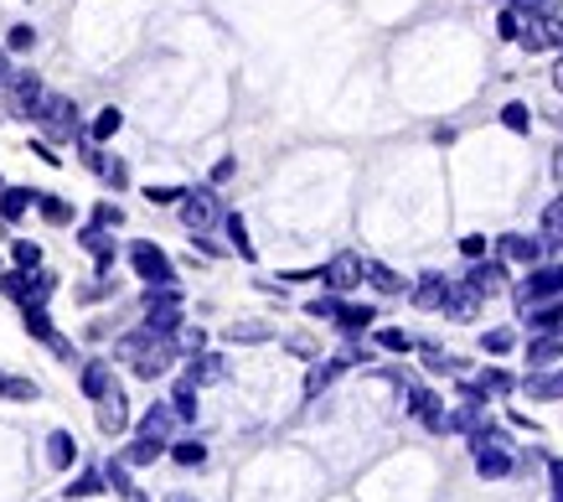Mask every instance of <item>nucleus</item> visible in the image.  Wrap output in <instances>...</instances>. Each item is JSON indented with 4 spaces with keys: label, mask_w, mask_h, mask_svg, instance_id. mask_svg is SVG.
<instances>
[{
    "label": "nucleus",
    "mask_w": 563,
    "mask_h": 502,
    "mask_svg": "<svg viewBox=\"0 0 563 502\" xmlns=\"http://www.w3.org/2000/svg\"><path fill=\"white\" fill-rule=\"evenodd\" d=\"M114 352L135 368L140 379H161V373L176 363L181 342H176V337H155V331L140 327V331H130V337H120V347H114Z\"/></svg>",
    "instance_id": "nucleus-1"
},
{
    "label": "nucleus",
    "mask_w": 563,
    "mask_h": 502,
    "mask_svg": "<svg viewBox=\"0 0 563 502\" xmlns=\"http://www.w3.org/2000/svg\"><path fill=\"white\" fill-rule=\"evenodd\" d=\"M52 285H57V280H52V270H5V275H0L5 301H16L21 312H26V306H47Z\"/></svg>",
    "instance_id": "nucleus-2"
},
{
    "label": "nucleus",
    "mask_w": 563,
    "mask_h": 502,
    "mask_svg": "<svg viewBox=\"0 0 563 502\" xmlns=\"http://www.w3.org/2000/svg\"><path fill=\"white\" fill-rule=\"evenodd\" d=\"M124 254H130V270H135L145 285H176V270H172V254L151 239H135L124 243Z\"/></svg>",
    "instance_id": "nucleus-3"
},
{
    "label": "nucleus",
    "mask_w": 563,
    "mask_h": 502,
    "mask_svg": "<svg viewBox=\"0 0 563 502\" xmlns=\"http://www.w3.org/2000/svg\"><path fill=\"white\" fill-rule=\"evenodd\" d=\"M42 99H47V84H42L36 73H11V84H5V109H11L16 120H36V114H42Z\"/></svg>",
    "instance_id": "nucleus-4"
},
{
    "label": "nucleus",
    "mask_w": 563,
    "mask_h": 502,
    "mask_svg": "<svg viewBox=\"0 0 563 502\" xmlns=\"http://www.w3.org/2000/svg\"><path fill=\"white\" fill-rule=\"evenodd\" d=\"M522 306H543V301H563V264H532V275L517 285Z\"/></svg>",
    "instance_id": "nucleus-5"
},
{
    "label": "nucleus",
    "mask_w": 563,
    "mask_h": 502,
    "mask_svg": "<svg viewBox=\"0 0 563 502\" xmlns=\"http://www.w3.org/2000/svg\"><path fill=\"white\" fill-rule=\"evenodd\" d=\"M36 124H42L52 140H68V135L78 140V135H84V130H78V105H73V99H63V94H47V99H42Z\"/></svg>",
    "instance_id": "nucleus-6"
},
{
    "label": "nucleus",
    "mask_w": 563,
    "mask_h": 502,
    "mask_svg": "<svg viewBox=\"0 0 563 502\" xmlns=\"http://www.w3.org/2000/svg\"><path fill=\"white\" fill-rule=\"evenodd\" d=\"M222 218V203L212 197V187H197L181 197V223L191 228V233H207V228Z\"/></svg>",
    "instance_id": "nucleus-7"
},
{
    "label": "nucleus",
    "mask_w": 563,
    "mask_h": 502,
    "mask_svg": "<svg viewBox=\"0 0 563 502\" xmlns=\"http://www.w3.org/2000/svg\"><path fill=\"white\" fill-rule=\"evenodd\" d=\"M78 151H84L88 172H93V176H103V182H109V187H130V166H124L120 156H109V151H99V140L78 135Z\"/></svg>",
    "instance_id": "nucleus-8"
},
{
    "label": "nucleus",
    "mask_w": 563,
    "mask_h": 502,
    "mask_svg": "<svg viewBox=\"0 0 563 502\" xmlns=\"http://www.w3.org/2000/svg\"><path fill=\"white\" fill-rule=\"evenodd\" d=\"M26 337H32V342H42V347H52V352H57L63 363H73V347L63 342L57 331H52V316H47V306H26Z\"/></svg>",
    "instance_id": "nucleus-9"
},
{
    "label": "nucleus",
    "mask_w": 563,
    "mask_h": 502,
    "mask_svg": "<svg viewBox=\"0 0 563 502\" xmlns=\"http://www.w3.org/2000/svg\"><path fill=\"white\" fill-rule=\"evenodd\" d=\"M367 275V264L357 260V254H336L331 264H321V280L331 285V295H342V291H352L357 280Z\"/></svg>",
    "instance_id": "nucleus-10"
},
{
    "label": "nucleus",
    "mask_w": 563,
    "mask_h": 502,
    "mask_svg": "<svg viewBox=\"0 0 563 502\" xmlns=\"http://www.w3.org/2000/svg\"><path fill=\"white\" fill-rule=\"evenodd\" d=\"M444 404H440V394H434V389H419V383H413L409 389V415L413 419H424L429 430H444V415H440Z\"/></svg>",
    "instance_id": "nucleus-11"
},
{
    "label": "nucleus",
    "mask_w": 563,
    "mask_h": 502,
    "mask_svg": "<svg viewBox=\"0 0 563 502\" xmlns=\"http://www.w3.org/2000/svg\"><path fill=\"white\" fill-rule=\"evenodd\" d=\"M444 301H450V280L444 275H424L413 285V306L419 312H444Z\"/></svg>",
    "instance_id": "nucleus-12"
},
{
    "label": "nucleus",
    "mask_w": 563,
    "mask_h": 502,
    "mask_svg": "<svg viewBox=\"0 0 563 502\" xmlns=\"http://www.w3.org/2000/svg\"><path fill=\"white\" fill-rule=\"evenodd\" d=\"M563 358V327L559 331H538L532 337V347H528V363L532 368H553Z\"/></svg>",
    "instance_id": "nucleus-13"
},
{
    "label": "nucleus",
    "mask_w": 563,
    "mask_h": 502,
    "mask_svg": "<svg viewBox=\"0 0 563 502\" xmlns=\"http://www.w3.org/2000/svg\"><path fill=\"white\" fill-rule=\"evenodd\" d=\"M543 249H548V243L528 239V233H507L496 254H501V260H517V264H538V260H543Z\"/></svg>",
    "instance_id": "nucleus-14"
},
{
    "label": "nucleus",
    "mask_w": 563,
    "mask_h": 502,
    "mask_svg": "<svg viewBox=\"0 0 563 502\" xmlns=\"http://www.w3.org/2000/svg\"><path fill=\"white\" fill-rule=\"evenodd\" d=\"M481 301H486V295H481L476 285L465 280V285H450V301H444V312L455 316V321H471V316L481 312Z\"/></svg>",
    "instance_id": "nucleus-15"
},
{
    "label": "nucleus",
    "mask_w": 563,
    "mask_h": 502,
    "mask_svg": "<svg viewBox=\"0 0 563 502\" xmlns=\"http://www.w3.org/2000/svg\"><path fill=\"white\" fill-rule=\"evenodd\" d=\"M176 410H172V399H161V404H151L145 410V419H140V435H155V440H172V425H176Z\"/></svg>",
    "instance_id": "nucleus-16"
},
{
    "label": "nucleus",
    "mask_w": 563,
    "mask_h": 502,
    "mask_svg": "<svg viewBox=\"0 0 563 502\" xmlns=\"http://www.w3.org/2000/svg\"><path fill=\"white\" fill-rule=\"evenodd\" d=\"M78 389H84L88 399H103L109 389H120V379L109 373L103 363H84V373H78Z\"/></svg>",
    "instance_id": "nucleus-17"
},
{
    "label": "nucleus",
    "mask_w": 563,
    "mask_h": 502,
    "mask_svg": "<svg viewBox=\"0 0 563 502\" xmlns=\"http://www.w3.org/2000/svg\"><path fill=\"white\" fill-rule=\"evenodd\" d=\"M465 280H471L481 295H496L501 285H507V260H496V264H481V260H476V270H471Z\"/></svg>",
    "instance_id": "nucleus-18"
},
{
    "label": "nucleus",
    "mask_w": 563,
    "mask_h": 502,
    "mask_svg": "<svg viewBox=\"0 0 563 502\" xmlns=\"http://www.w3.org/2000/svg\"><path fill=\"white\" fill-rule=\"evenodd\" d=\"M346 368H352V358H321V363H316V373L306 379V399H316L331 379H342Z\"/></svg>",
    "instance_id": "nucleus-19"
},
{
    "label": "nucleus",
    "mask_w": 563,
    "mask_h": 502,
    "mask_svg": "<svg viewBox=\"0 0 563 502\" xmlns=\"http://www.w3.org/2000/svg\"><path fill=\"white\" fill-rule=\"evenodd\" d=\"M532 331H559L563 327V301H543V306H522Z\"/></svg>",
    "instance_id": "nucleus-20"
},
{
    "label": "nucleus",
    "mask_w": 563,
    "mask_h": 502,
    "mask_svg": "<svg viewBox=\"0 0 563 502\" xmlns=\"http://www.w3.org/2000/svg\"><path fill=\"white\" fill-rule=\"evenodd\" d=\"M512 450H476V471L486 477V482H496V477H512Z\"/></svg>",
    "instance_id": "nucleus-21"
},
{
    "label": "nucleus",
    "mask_w": 563,
    "mask_h": 502,
    "mask_svg": "<svg viewBox=\"0 0 563 502\" xmlns=\"http://www.w3.org/2000/svg\"><path fill=\"white\" fill-rule=\"evenodd\" d=\"M522 389H528V399H538V404H543V399H563V373H553V368H538V373H532Z\"/></svg>",
    "instance_id": "nucleus-22"
},
{
    "label": "nucleus",
    "mask_w": 563,
    "mask_h": 502,
    "mask_svg": "<svg viewBox=\"0 0 563 502\" xmlns=\"http://www.w3.org/2000/svg\"><path fill=\"white\" fill-rule=\"evenodd\" d=\"M78 243H84L88 254H93V260H99V270H109V260H114V239H109V233H103V223L84 228V233H78Z\"/></svg>",
    "instance_id": "nucleus-23"
},
{
    "label": "nucleus",
    "mask_w": 563,
    "mask_h": 502,
    "mask_svg": "<svg viewBox=\"0 0 563 502\" xmlns=\"http://www.w3.org/2000/svg\"><path fill=\"white\" fill-rule=\"evenodd\" d=\"M99 425H103L109 435L124 430V389H109V394L99 399Z\"/></svg>",
    "instance_id": "nucleus-24"
},
{
    "label": "nucleus",
    "mask_w": 563,
    "mask_h": 502,
    "mask_svg": "<svg viewBox=\"0 0 563 502\" xmlns=\"http://www.w3.org/2000/svg\"><path fill=\"white\" fill-rule=\"evenodd\" d=\"M103 487H109V477H103L99 467H84L78 477H73V487L63 492V498H73V502H84V498H99Z\"/></svg>",
    "instance_id": "nucleus-25"
},
{
    "label": "nucleus",
    "mask_w": 563,
    "mask_h": 502,
    "mask_svg": "<svg viewBox=\"0 0 563 502\" xmlns=\"http://www.w3.org/2000/svg\"><path fill=\"white\" fill-rule=\"evenodd\" d=\"M161 450H172V446L155 440V435H135L130 450H124V461H130V467H151V461H161Z\"/></svg>",
    "instance_id": "nucleus-26"
},
{
    "label": "nucleus",
    "mask_w": 563,
    "mask_h": 502,
    "mask_svg": "<svg viewBox=\"0 0 563 502\" xmlns=\"http://www.w3.org/2000/svg\"><path fill=\"white\" fill-rule=\"evenodd\" d=\"M191 383H222L228 379V363H222L218 352H197V358H191V373H187Z\"/></svg>",
    "instance_id": "nucleus-27"
},
{
    "label": "nucleus",
    "mask_w": 563,
    "mask_h": 502,
    "mask_svg": "<svg viewBox=\"0 0 563 502\" xmlns=\"http://www.w3.org/2000/svg\"><path fill=\"white\" fill-rule=\"evenodd\" d=\"M0 399H11V404H36L42 389L32 379H16V373H0Z\"/></svg>",
    "instance_id": "nucleus-28"
},
{
    "label": "nucleus",
    "mask_w": 563,
    "mask_h": 502,
    "mask_svg": "<svg viewBox=\"0 0 563 502\" xmlns=\"http://www.w3.org/2000/svg\"><path fill=\"white\" fill-rule=\"evenodd\" d=\"M367 285H377V295H404V275L398 270H388V264H367Z\"/></svg>",
    "instance_id": "nucleus-29"
},
{
    "label": "nucleus",
    "mask_w": 563,
    "mask_h": 502,
    "mask_svg": "<svg viewBox=\"0 0 563 502\" xmlns=\"http://www.w3.org/2000/svg\"><path fill=\"white\" fill-rule=\"evenodd\" d=\"M336 327H342L346 337H357L362 327H373V306H346V301H342V312H336Z\"/></svg>",
    "instance_id": "nucleus-30"
},
{
    "label": "nucleus",
    "mask_w": 563,
    "mask_h": 502,
    "mask_svg": "<svg viewBox=\"0 0 563 502\" xmlns=\"http://www.w3.org/2000/svg\"><path fill=\"white\" fill-rule=\"evenodd\" d=\"M36 203V192H26V187H5L0 192V218H21V212Z\"/></svg>",
    "instance_id": "nucleus-31"
},
{
    "label": "nucleus",
    "mask_w": 563,
    "mask_h": 502,
    "mask_svg": "<svg viewBox=\"0 0 563 502\" xmlns=\"http://www.w3.org/2000/svg\"><path fill=\"white\" fill-rule=\"evenodd\" d=\"M517 347V331L512 327H496V331H481V352H492V358H507Z\"/></svg>",
    "instance_id": "nucleus-32"
},
{
    "label": "nucleus",
    "mask_w": 563,
    "mask_h": 502,
    "mask_svg": "<svg viewBox=\"0 0 563 502\" xmlns=\"http://www.w3.org/2000/svg\"><path fill=\"white\" fill-rule=\"evenodd\" d=\"M73 456H78V450H73V435L68 430H52L47 435V461H52V467H73Z\"/></svg>",
    "instance_id": "nucleus-33"
},
{
    "label": "nucleus",
    "mask_w": 563,
    "mask_h": 502,
    "mask_svg": "<svg viewBox=\"0 0 563 502\" xmlns=\"http://www.w3.org/2000/svg\"><path fill=\"white\" fill-rule=\"evenodd\" d=\"M36 208H42V218H47V223H73V203L68 197H57V192H52V197H36Z\"/></svg>",
    "instance_id": "nucleus-34"
},
{
    "label": "nucleus",
    "mask_w": 563,
    "mask_h": 502,
    "mask_svg": "<svg viewBox=\"0 0 563 502\" xmlns=\"http://www.w3.org/2000/svg\"><path fill=\"white\" fill-rule=\"evenodd\" d=\"M172 410H176L181 419H197V383H191V379H181V383L172 389Z\"/></svg>",
    "instance_id": "nucleus-35"
},
{
    "label": "nucleus",
    "mask_w": 563,
    "mask_h": 502,
    "mask_svg": "<svg viewBox=\"0 0 563 502\" xmlns=\"http://www.w3.org/2000/svg\"><path fill=\"white\" fill-rule=\"evenodd\" d=\"M120 124H124L120 109H99V114H93V124H88V140H109V135H120Z\"/></svg>",
    "instance_id": "nucleus-36"
},
{
    "label": "nucleus",
    "mask_w": 563,
    "mask_h": 502,
    "mask_svg": "<svg viewBox=\"0 0 563 502\" xmlns=\"http://www.w3.org/2000/svg\"><path fill=\"white\" fill-rule=\"evenodd\" d=\"M103 477H109V487H114L120 498H140L135 482H130V461H109V467H103Z\"/></svg>",
    "instance_id": "nucleus-37"
},
{
    "label": "nucleus",
    "mask_w": 563,
    "mask_h": 502,
    "mask_svg": "<svg viewBox=\"0 0 563 502\" xmlns=\"http://www.w3.org/2000/svg\"><path fill=\"white\" fill-rule=\"evenodd\" d=\"M222 228H228V239H233V249H239L243 260H254V243H249V228H243L239 212H228V218H222Z\"/></svg>",
    "instance_id": "nucleus-38"
},
{
    "label": "nucleus",
    "mask_w": 563,
    "mask_h": 502,
    "mask_svg": "<svg viewBox=\"0 0 563 502\" xmlns=\"http://www.w3.org/2000/svg\"><path fill=\"white\" fill-rule=\"evenodd\" d=\"M11 254H16V270H42V243L16 239L11 243Z\"/></svg>",
    "instance_id": "nucleus-39"
},
{
    "label": "nucleus",
    "mask_w": 563,
    "mask_h": 502,
    "mask_svg": "<svg viewBox=\"0 0 563 502\" xmlns=\"http://www.w3.org/2000/svg\"><path fill=\"white\" fill-rule=\"evenodd\" d=\"M419 358L434 363V373H461L465 368V358H450V352H440V347H419Z\"/></svg>",
    "instance_id": "nucleus-40"
},
{
    "label": "nucleus",
    "mask_w": 563,
    "mask_h": 502,
    "mask_svg": "<svg viewBox=\"0 0 563 502\" xmlns=\"http://www.w3.org/2000/svg\"><path fill=\"white\" fill-rule=\"evenodd\" d=\"M476 383L486 389V394H512V389H517V379H512V373H501V368H486Z\"/></svg>",
    "instance_id": "nucleus-41"
},
{
    "label": "nucleus",
    "mask_w": 563,
    "mask_h": 502,
    "mask_svg": "<svg viewBox=\"0 0 563 502\" xmlns=\"http://www.w3.org/2000/svg\"><path fill=\"white\" fill-rule=\"evenodd\" d=\"M172 456L181 461V467H202V461H207V446H202V440H176Z\"/></svg>",
    "instance_id": "nucleus-42"
},
{
    "label": "nucleus",
    "mask_w": 563,
    "mask_h": 502,
    "mask_svg": "<svg viewBox=\"0 0 563 502\" xmlns=\"http://www.w3.org/2000/svg\"><path fill=\"white\" fill-rule=\"evenodd\" d=\"M501 124H507L512 135H528V130H532V114H528V105H507V109H501Z\"/></svg>",
    "instance_id": "nucleus-43"
},
{
    "label": "nucleus",
    "mask_w": 563,
    "mask_h": 502,
    "mask_svg": "<svg viewBox=\"0 0 563 502\" xmlns=\"http://www.w3.org/2000/svg\"><path fill=\"white\" fill-rule=\"evenodd\" d=\"M233 342H269V327H258V321H239V327H228Z\"/></svg>",
    "instance_id": "nucleus-44"
},
{
    "label": "nucleus",
    "mask_w": 563,
    "mask_h": 502,
    "mask_svg": "<svg viewBox=\"0 0 563 502\" xmlns=\"http://www.w3.org/2000/svg\"><path fill=\"white\" fill-rule=\"evenodd\" d=\"M512 6L522 11V17H532V21H538V17H559V0H512Z\"/></svg>",
    "instance_id": "nucleus-45"
},
{
    "label": "nucleus",
    "mask_w": 563,
    "mask_h": 502,
    "mask_svg": "<svg viewBox=\"0 0 563 502\" xmlns=\"http://www.w3.org/2000/svg\"><path fill=\"white\" fill-rule=\"evenodd\" d=\"M145 197H151L155 208H181V197H187V187H145Z\"/></svg>",
    "instance_id": "nucleus-46"
},
{
    "label": "nucleus",
    "mask_w": 563,
    "mask_h": 502,
    "mask_svg": "<svg viewBox=\"0 0 563 502\" xmlns=\"http://www.w3.org/2000/svg\"><path fill=\"white\" fill-rule=\"evenodd\" d=\"M5 47H11V53H32V47H36V32H32V26H11Z\"/></svg>",
    "instance_id": "nucleus-47"
},
{
    "label": "nucleus",
    "mask_w": 563,
    "mask_h": 502,
    "mask_svg": "<svg viewBox=\"0 0 563 502\" xmlns=\"http://www.w3.org/2000/svg\"><path fill=\"white\" fill-rule=\"evenodd\" d=\"M306 312L310 316H325V321H336V312H342V295H321V301H310Z\"/></svg>",
    "instance_id": "nucleus-48"
},
{
    "label": "nucleus",
    "mask_w": 563,
    "mask_h": 502,
    "mask_svg": "<svg viewBox=\"0 0 563 502\" xmlns=\"http://www.w3.org/2000/svg\"><path fill=\"white\" fill-rule=\"evenodd\" d=\"M103 295H114V285H109V275L99 270V280H93V285H84V291H78V301L88 306V301H103Z\"/></svg>",
    "instance_id": "nucleus-49"
},
{
    "label": "nucleus",
    "mask_w": 563,
    "mask_h": 502,
    "mask_svg": "<svg viewBox=\"0 0 563 502\" xmlns=\"http://www.w3.org/2000/svg\"><path fill=\"white\" fill-rule=\"evenodd\" d=\"M377 342L388 347V352H409V347H413V337H404V331H393V327H383V331H377Z\"/></svg>",
    "instance_id": "nucleus-50"
},
{
    "label": "nucleus",
    "mask_w": 563,
    "mask_h": 502,
    "mask_svg": "<svg viewBox=\"0 0 563 502\" xmlns=\"http://www.w3.org/2000/svg\"><path fill=\"white\" fill-rule=\"evenodd\" d=\"M461 254H465V260H486V239H481V233H465Z\"/></svg>",
    "instance_id": "nucleus-51"
},
{
    "label": "nucleus",
    "mask_w": 563,
    "mask_h": 502,
    "mask_svg": "<svg viewBox=\"0 0 563 502\" xmlns=\"http://www.w3.org/2000/svg\"><path fill=\"white\" fill-rule=\"evenodd\" d=\"M548 482H553V498H563V461L548 456Z\"/></svg>",
    "instance_id": "nucleus-52"
},
{
    "label": "nucleus",
    "mask_w": 563,
    "mask_h": 502,
    "mask_svg": "<svg viewBox=\"0 0 563 502\" xmlns=\"http://www.w3.org/2000/svg\"><path fill=\"white\" fill-rule=\"evenodd\" d=\"M290 352H300V358H316V342H310V337H290Z\"/></svg>",
    "instance_id": "nucleus-53"
},
{
    "label": "nucleus",
    "mask_w": 563,
    "mask_h": 502,
    "mask_svg": "<svg viewBox=\"0 0 563 502\" xmlns=\"http://www.w3.org/2000/svg\"><path fill=\"white\" fill-rule=\"evenodd\" d=\"M228 176H233V161L222 156V161H218V166H212V182H228Z\"/></svg>",
    "instance_id": "nucleus-54"
},
{
    "label": "nucleus",
    "mask_w": 563,
    "mask_h": 502,
    "mask_svg": "<svg viewBox=\"0 0 563 502\" xmlns=\"http://www.w3.org/2000/svg\"><path fill=\"white\" fill-rule=\"evenodd\" d=\"M93 223H103V228H114V223H120V208H99V218H93Z\"/></svg>",
    "instance_id": "nucleus-55"
},
{
    "label": "nucleus",
    "mask_w": 563,
    "mask_h": 502,
    "mask_svg": "<svg viewBox=\"0 0 563 502\" xmlns=\"http://www.w3.org/2000/svg\"><path fill=\"white\" fill-rule=\"evenodd\" d=\"M11 84V63H5V47H0V88Z\"/></svg>",
    "instance_id": "nucleus-56"
},
{
    "label": "nucleus",
    "mask_w": 563,
    "mask_h": 502,
    "mask_svg": "<svg viewBox=\"0 0 563 502\" xmlns=\"http://www.w3.org/2000/svg\"><path fill=\"white\" fill-rule=\"evenodd\" d=\"M553 88H559V94H563V57H559V63H553Z\"/></svg>",
    "instance_id": "nucleus-57"
},
{
    "label": "nucleus",
    "mask_w": 563,
    "mask_h": 502,
    "mask_svg": "<svg viewBox=\"0 0 563 502\" xmlns=\"http://www.w3.org/2000/svg\"><path fill=\"white\" fill-rule=\"evenodd\" d=\"M166 502H197V498H187V492H172V498H166Z\"/></svg>",
    "instance_id": "nucleus-58"
},
{
    "label": "nucleus",
    "mask_w": 563,
    "mask_h": 502,
    "mask_svg": "<svg viewBox=\"0 0 563 502\" xmlns=\"http://www.w3.org/2000/svg\"><path fill=\"white\" fill-rule=\"evenodd\" d=\"M548 249H563V233H559V239H553V243H548Z\"/></svg>",
    "instance_id": "nucleus-59"
}]
</instances>
